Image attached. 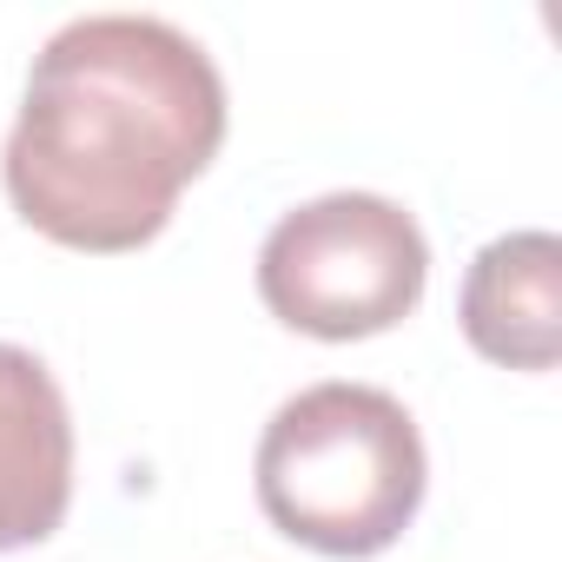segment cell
Listing matches in <instances>:
<instances>
[{"label": "cell", "instance_id": "277c9868", "mask_svg": "<svg viewBox=\"0 0 562 562\" xmlns=\"http://www.w3.org/2000/svg\"><path fill=\"white\" fill-rule=\"evenodd\" d=\"M74 503V417L54 371L0 338V549H34Z\"/></svg>", "mask_w": 562, "mask_h": 562}, {"label": "cell", "instance_id": "6da1fadb", "mask_svg": "<svg viewBox=\"0 0 562 562\" xmlns=\"http://www.w3.org/2000/svg\"><path fill=\"white\" fill-rule=\"evenodd\" d=\"M218 146L212 54L153 14H87L34 54L0 179L34 232L106 258L159 238Z\"/></svg>", "mask_w": 562, "mask_h": 562}, {"label": "cell", "instance_id": "7a4b0ae2", "mask_svg": "<svg viewBox=\"0 0 562 562\" xmlns=\"http://www.w3.org/2000/svg\"><path fill=\"white\" fill-rule=\"evenodd\" d=\"M251 476L278 536L338 562H364L417 522L430 457L391 391L331 378L271 411Z\"/></svg>", "mask_w": 562, "mask_h": 562}, {"label": "cell", "instance_id": "3957f363", "mask_svg": "<svg viewBox=\"0 0 562 562\" xmlns=\"http://www.w3.org/2000/svg\"><path fill=\"white\" fill-rule=\"evenodd\" d=\"M424 225L384 192H325L292 205L258 245V299L278 325L325 345L378 338L424 305Z\"/></svg>", "mask_w": 562, "mask_h": 562}, {"label": "cell", "instance_id": "5b68a950", "mask_svg": "<svg viewBox=\"0 0 562 562\" xmlns=\"http://www.w3.org/2000/svg\"><path fill=\"white\" fill-rule=\"evenodd\" d=\"M463 338L509 371H549L562 358V245L555 232H503L470 258Z\"/></svg>", "mask_w": 562, "mask_h": 562}]
</instances>
